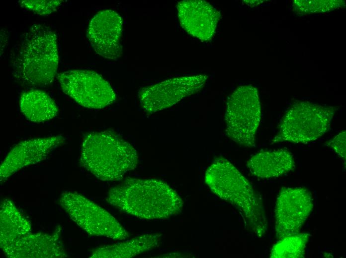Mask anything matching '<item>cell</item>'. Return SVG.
Instances as JSON below:
<instances>
[{
	"instance_id": "9a60e30c",
	"label": "cell",
	"mask_w": 346,
	"mask_h": 258,
	"mask_svg": "<svg viewBox=\"0 0 346 258\" xmlns=\"http://www.w3.org/2000/svg\"><path fill=\"white\" fill-rule=\"evenodd\" d=\"M251 173L258 178L278 177L295 168L292 153L288 150H262L253 155L248 161Z\"/></svg>"
},
{
	"instance_id": "9c48e42d",
	"label": "cell",
	"mask_w": 346,
	"mask_h": 258,
	"mask_svg": "<svg viewBox=\"0 0 346 258\" xmlns=\"http://www.w3.org/2000/svg\"><path fill=\"white\" fill-rule=\"evenodd\" d=\"M207 78L205 74L184 76L144 87L139 92L140 104L149 113L167 109L200 91Z\"/></svg>"
},
{
	"instance_id": "5b68a950",
	"label": "cell",
	"mask_w": 346,
	"mask_h": 258,
	"mask_svg": "<svg viewBox=\"0 0 346 258\" xmlns=\"http://www.w3.org/2000/svg\"><path fill=\"white\" fill-rule=\"evenodd\" d=\"M336 110L334 107L307 101L295 103L282 119L272 143H308L317 139L329 129Z\"/></svg>"
},
{
	"instance_id": "8fae6325",
	"label": "cell",
	"mask_w": 346,
	"mask_h": 258,
	"mask_svg": "<svg viewBox=\"0 0 346 258\" xmlns=\"http://www.w3.org/2000/svg\"><path fill=\"white\" fill-rule=\"evenodd\" d=\"M123 20L116 11L106 9L96 13L87 29V38L94 51L107 59L116 60L122 55L121 37Z\"/></svg>"
},
{
	"instance_id": "7a4b0ae2",
	"label": "cell",
	"mask_w": 346,
	"mask_h": 258,
	"mask_svg": "<svg viewBox=\"0 0 346 258\" xmlns=\"http://www.w3.org/2000/svg\"><path fill=\"white\" fill-rule=\"evenodd\" d=\"M205 182L215 194L238 209L252 231L264 236L267 223L261 200L232 163L223 157L216 158L206 171Z\"/></svg>"
},
{
	"instance_id": "3957f363",
	"label": "cell",
	"mask_w": 346,
	"mask_h": 258,
	"mask_svg": "<svg viewBox=\"0 0 346 258\" xmlns=\"http://www.w3.org/2000/svg\"><path fill=\"white\" fill-rule=\"evenodd\" d=\"M58 63L56 33L45 24H34L24 34L15 53L13 75L26 86L44 87L54 80Z\"/></svg>"
},
{
	"instance_id": "277c9868",
	"label": "cell",
	"mask_w": 346,
	"mask_h": 258,
	"mask_svg": "<svg viewBox=\"0 0 346 258\" xmlns=\"http://www.w3.org/2000/svg\"><path fill=\"white\" fill-rule=\"evenodd\" d=\"M138 161L134 147L111 130L90 132L82 143L81 164L101 181L120 180Z\"/></svg>"
},
{
	"instance_id": "52a82bcc",
	"label": "cell",
	"mask_w": 346,
	"mask_h": 258,
	"mask_svg": "<svg viewBox=\"0 0 346 258\" xmlns=\"http://www.w3.org/2000/svg\"><path fill=\"white\" fill-rule=\"evenodd\" d=\"M59 203L71 219L89 235L125 240L128 232L109 212L76 192L63 193Z\"/></svg>"
},
{
	"instance_id": "30bf717a",
	"label": "cell",
	"mask_w": 346,
	"mask_h": 258,
	"mask_svg": "<svg viewBox=\"0 0 346 258\" xmlns=\"http://www.w3.org/2000/svg\"><path fill=\"white\" fill-rule=\"evenodd\" d=\"M314 206L311 193L303 188H283L278 195L275 208V231L279 240L297 234Z\"/></svg>"
},
{
	"instance_id": "d6986e66",
	"label": "cell",
	"mask_w": 346,
	"mask_h": 258,
	"mask_svg": "<svg viewBox=\"0 0 346 258\" xmlns=\"http://www.w3.org/2000/svg\"><path fill=\"white\" fill-rule=\"evenodd\" d=\"M310 235L300 232L286 236L276 243L271 249L270 257L273 258H301L305 255V248Z\"/></svg>"
},
{
	"instance_id": "5bb4252c",
	"label": "cell",
	"mask_w": 346,
	"mask_h": 258,
	"mask_svg": "<svg viewBox=\"0 0 346 258\" xmlns=\"http://www.w3.org/2000/svg\"><path fill=\"white\" fill-rule=\"evenodd\" d=\"M10 258H62L67 255L57 234L31 233L3 251Z\"/></svg>"
},
{
	"instance_id": "2e32d148",
	"label": "cell",
	"mask_w": 346,
	"mask_h": 258,
	"mask_svg": "<svg viewBox=\"0 0 346 258\" xmlns=\"http://www.w3.org/2000/svg\"><path fill=\"white\" fill-rule=\"evenodd\" d=\"M30 222L9 199H5L0 209V247L2 251L31 233Z\"/></svg>"
},
{
	"instance_id": "e0dca14e",
	"label": "cell",
	"mask_w": 346,
	"mask_h": 258,
	"mask_svg": "<svg viewBox=\"0 0 346 258\" xmlns=\"http://www.w3.org/2000/svg\"><path fill=\"white\" fill-rule=\"evenodd\" d=\"M162 235L147 234L95 250L91 258H129L157 247Z\"/></svg>"
},
{
	"instance_id": "7402d4cb",
	"label": "cell",
	"mask_w": 346,
	"mask_h": 258,
	"mask_svg": "<svg viewBox=\"0 0 346 258\" xmlns=\"http://www.w3.org/2000/svg\"><path fill=\"white\" fill-rule=\"evenodd\" d=\"M346 131L343 130L326 143L345 161H346Z\"/></svg>"
},
{
	"instance_id": "8992f818",
	"label": "cell",
	"mask_w": 346,
	"mask_h": 258,
	"mask_svg": "<svg viewBox=\"0 0 346 258\" xmlns=\"http://www.w3.org/2000/svg\"><path fill=\"white\" fill-rule=\"evenodd\" d=\"M260 119L258 89L252 85L237 87L227 102L225 113L227 135L238 144L254 147Z\"/></svg>"
},
{
	"instance_id": "ac0fdd59",
	"label": "cell",
	"mask_w": 346,
	"mask_h": 258,
	"mask_svg": "<svg viewBox=\"0 0 346 258\" xmlns=\"http://www.w3.org/2000/svg\"><path fill=\"white\" fill-rule=\"evenodd\" d=\"M19 108L25 117L34 123H41L55 118L58 112L54 101L46 92L32 89L23 93Z\"/></svg>"
},
{
	"instance_id": "ba28073f",
	"label": "cell",
	"mask_w": 346,
	"mask_h": 258,
	"mask_svg": "<svg viewBox=\"0 0 346 258\" xmlns=\"http://www.w3.org/2000/svg\"><path fill=\"white\" fill-rule=\"evenodd\" d=\"M58 79L63 91L82 106L102 109L115 101L110 84L95 71L70 70L59 73Z\"/></svg>"
},
{
	"instance_id": "ffe728a7",
	"label": "cell",
	"mask_w": 346,
	"mask_h": 258,
	"mask_svg": "<svg viewBox=\"0 0 346 258\" xmlns=\"http://www.w3.org/2000/svg\"><path fill=\"white\" fill-rule=\"evenodd\" d=\"M293 9L297 13L308 14L334 10L345 6L344 0H295L293 2Z\"/></svg>"
},
{
	"instance_id": "6da1fadb",
	"label": "cell",
	"mask_w": 346,
	"mask_h": 258,
	"mask_svg": "<svg viewBox=\"0 0 346 258\" xmlns=\"http://www.w3.org/2000/svg\"><path fill=\"white\" fill-rule=\"evenodd\" d=\"M107 201L122 212L145 219L177 215L183 205L174 190L156 179H126L109 190Z\"/></svg>"
},
{
	"instance_id": "7c38bea8",
	"label": "cell",
	"mask_w": 346,
	"mask_h": 258,
	"mask_svg": "<svg viewBox=\"0 0 346 258\" xmlns=\"http://www.w3.org/2000/svg\"><path fill=\"white\" fill-rule=\"evenodd\" d=\"M65 140L63 136L57 135L29 139L15 145L0 165L1 183L20 169L44 160Z\"/></svg>"
},
{
	"instance_id": "44dd1931",
	"label": "cell",
	"mask_w": 346,
	"mask_h": 258,
	"mask_svg": "<svg viewBox=\"0 0 346 258\" xmlns=\"http://www.w3.org/2000/svg\"><path fill=\"white\" fill-rule=\"evenodd\" d=\"M63 0H19L20 5L41 15H49L56 11Z\"/></svg>"
},
{
	"instance_id": "4fadbf2b",
	"label": "cell",
	"mask_w": 346,
	"mask_h": 258,
	"mask_svg": "<svg viewBox=\"0 0 346 258\" xmlns=\"http://www.w3.org/2000/svg\"><path fill=\"white\" fill-rule=\"evenodd\" d=\"M181 27L190 35L202 41H209L214 36L220 12L203 0H184L176 5Z\"/></svg>"
}]
</instances>
